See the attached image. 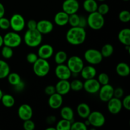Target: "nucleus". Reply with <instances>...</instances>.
I'll use <instances>...</instances> for the list:
<instances>
[{"instance_id": "obj_1", "label": "nucleus", "mask_w": 130, "mask_h": 130, "mask_svg": "<svg viewBox=\"0 0 130 130\" xmlns=\"http://www.w3.org/2000/svg\"><path fill=\"white\" fill-rule=\"evenodd\" d=\"M66 40L70 44L79 46L85 41L86 38V32L85 28L80 27H71L66 33Z\"/></svg>"}, {"instance_id": "obj_2", "label": "nucleus", "mask_w": 130, "mask_h": 130, "mask_svg": "<svg viewBox=\"0 0 130 130\" xmlns=\"http://www.w3.org/2000/svg\"><path fill=\"white\" fill-rule=\"evenodd\" d=\"M43 40V34H41L37 29H28L24 36L25 44L30 48H36L41 44Z\"/></svg>"}, {"instance_id": "obj_3", "label": "nucleus", "mask_w": 130, "mask_h": 130, "mask_svg": "<svg viewBox=\"0 0 130 130\" xmlns=\"http://www.w3.org/2000/svg\"><path fill=\"white\" fill-rule=\"evenodd\" d=\"M33 72L36 76L39 77H45L49 74L50 71V64L48 60L38 58L33 63Z\"/></svg>"}, {"instance_id": "obj_4", "label": "nucleus", "mask_w": 130, "mask_h": 130, "mask_svg": "<svg viewBox=\"0 0 130 130\" xmlns=\"http://www.w3.org/2000/svg\"><path fill=\"white\" fill-rule=\"evenodd\" d=\"M87 24L92 30H100L105 24L104 16L99 13L97 11L90 13L87 17Z\"/></svg>"}, {"instance_id": "obj_5", "label": "nucleus", "mask_w": 130, "mask_h": 130, "mask_svg": "<svg viewBox=\"0 0 130 130\" xmlns=\"http://www.w3.org/2000/svg\"><path fill=\"white\" fill-rule=\"evenodd\" d=\"M84 58L90 65L95 66L101 63L104 57L102 55L100 50L95 48H90L85 51Z\"/></svg>"}, {"instance_id": "obj_6", "label": "nucleus", "mask_w": 130, "mask_h": 130, "mask_svg": "<svg viewBox=\"0 0 130 130\" xmlns=\"http://www.w3.org/2000/svg\"><path fill=\"white\" fill-rule=\"evenodd\" d=\"M3 45L15 48L22 43V38L20 34L15 31L8 32L3 37Z\"/></svg>"}, {"instance_id": "obj_7", "label": "nucleus", "mask_w": 130, "mask_h": 130, "mask_svg": "<svg viewBox=\"0 0 130 130\" xmlns=\"http://www.w3.org/2000/svg\"><path fill=\"white\" fill-rule=\"evenodd\" d=\"M67 66L72 74H78L84 67V62L81 57L74 55L67 58Z\"/></svg>"}, {"instance_id": "obj_8", "label": "nucleus", "mask_w": 130, "mask_h": 130, "mask_svg": "<svg viewBox=\"0 0 130 130\" xmlns=\"http://www.w3.org/2000/svg\"><path fill=\"white\" fill-rule=\"evenodd\" d=\"M10 23L11 29L17 32H19L24 30L26 25L24 17L19 13L13 14L10 18Z\"/></svg>"}, {"instance_id": "obj_9", "label": "nucleus", "mask_w": 130, "mask_h": 130, "mask_svg": "<svg viewBox=\"0 0 130 130\" xmlns=\"http://www.w3.org/2000/svg\"><path fill=\"white\" fill-rule=\"evenodd\" d=\"M90 124L94 128L102 127L105 123V117L102 112L99 111L91 112L87 118Z\"/></svg>"}, {"instance_id": "obj_10", "label": "nucleus", "mask_w": 130, "mask_h": 130, "mask_svg": "<svg viewBox=\"0 0 130 130\" xmlns=\"http://www.w3.org/2000/svg\"><path fill=\"white\" fill-rule=\"evenodd\" d=\"M114 88L110 84L102 85L99 90V99L104 102H107L110 99L114 96Z\"/></svg>"}, {"instance_id": "obj_11", "label": "nucleus", "mask_w": 130, "mask_h": 130, "mask_svg": "<svg viewBox=\"0 0 130 130\" xmlns=\"http://www.w3.org/2000/svg\"><path fill=\"white\" fill-rule=\"evenodd\" d=\"M55 74L59 80H69L72 76V72L64 63L57 65L55 69Z\"/></svg>"}, {"instance_id": "obj_12", "label": "nucleus", "mask_w": 130, "mask_h": 130, "mask_svg": "<svg viewBox=\"0 0 130 130\" xmlns=\"http://www.w3.org/2000/svg\"><path fill=\"white\" fill-rule=\"evenodd\" d=\"M79 6V3L77 0H64L62 3V11L69 15L77 13Z\"/></svg>"}, {"instance_id": "obj_13", "label": "nucleus", "mask_w": 130, "mask_h": 130, "mask_svg": "<svg viewBox=\"0 0 130 130\" xmlns=\"http://www.w3.org/2000/svg\"><path fill=\"white\" fill-rule=\"evenodd\" d=\"M100 84L95 78L85 80L83 83V89L90 94H95L99 92L100 88Z\"/></svg>"}, {"instance_id": "obj_14", "label": "nucleus", "mask_w": 130, "mask_h": 130, "mask_svg": "<svg viewBox=\"0 0 130 130\" xmlns=\"http://www.w3.org/2000/svg\"><path fill=\"white\" fill-rule=\"evenodd\" d=\"M18 116L22 121L30 119L32 118L33 110L31 106L27 104H22L18 109Z\"/></svg>"}, {"instance_id": "obj_15", "label": "nucleus", "mask_w": 130, "mask_h": 130, "mask_svg": "<svg viewBox=\"0 0 130 130\" xmlns=\"http://www.w3.org/2000/svg\"><path fill=\"white\" fill-rule=\"evenodd\" d=\"M123 105L120 99L113 96L107 102V109L112 114H118L121 111Z\"/></svg>"}, {"instance_id": "obj_16", "label": "nucleus", "mask_w": 130, "mask_h": 130, "mask_svg": "<svg viewBox=\"0 0 130 130\" xmlns=\"http://www.w3.org/2000/svg\"><path fill=\"white\" fill-rule=\"evenodd\" d=\"M36 29L41 34H48L53 30V24L48 20H41L37 22Z\"/></svg>"}, {"instance_id": "obj_17", "label": "nucleus", "mask_w": 130, "mask_h": 130, "mask_svg": "<svg viewBox=\"0 0 130 130\" xmlns=\"http://www.w3.org/2000/svg\"><path fill=\"white\" fill-rule=\"evenodd\" d=\"M54 50L52 46L49 44H44L40 46L38 51V55L39 58L48 60L53 56Z\"/></svg>"}, {"instance_id": "obj_18", "label": "nucleus", "mask_w": 130, "mask_h": 130, "mask_svg": "<svg viewBox=\"0 0 130 130\" xmlns=\"http://www.w3.org/2000/svg\"><path fill=\"white\" fill-rule=\"evenodd\" d=\"M63 96L56 92L49 96L48 103L50 108L53 109H58L61 107L63 104Z\"/></svg>"}, {"instance_id": "obj_19", "label": "nucleus", "mask_w": 130, "mask_h": 130, "mask_svg": "<svg viewBox=\"0 0 130 130\" xmlns=\"http://www.w3.org/2000/svg\"><path fill=\"white\" fill-rule=\"evenodd\" d=\"M56 92L60 95L64 96L71 91L70 82L69 80H59L55 86Z\"/></svg>"}, {"instance_id": "obj_20", "label": "nucleus", "mask_w": 130, "mask_h": 130, "mask_svg": "<svg viewBox=\"0 0 130 130\" xmlns=\"http://www.w3.org/2000/svg\"><path fill=\"white\" fill-rule=\"evenodd\" d=\"M81 76L84 79H90L95 78L96 76L97 71L96 68L92 65H88L83 67L82 70L80 72Z\"/></svg>"}, {"instance_id": "obj_21", "label": "nucleus", "mask_w": 130, "mask_h": 130, "mask_svg": "<svg viewBox=\"0 0 130 130\" xmlns=\"http://www.w3.org/2000/svg\"><path fill=\"white\" fill-rule=\"evenodd\" d=\"M69 15L63 11L57 13L54 17V22L58 26H65L68 24Z\"/></svg>"}, {"instance_id": "obj_22", "label": "nucleus", "mask_w": 130, "mask_h": 130, "mask_svg": "<svg viewBox=\"0 0 130 130\" xmlns=\"http://www.w3.org/2000/svg\"><path fill=\"white\" fill-rule=\"evenodd\" d=\"M118 40L123 45L130 46V29L124 28L121 30L118 35Z\"/></svg>"}, {"instance_id": "obj_23", "label": "nucleus", "mask_w": 130, "mask_h": 130, "mask_svg": "<svg viewBox=\"0 0 130 130\" xmlns=\"http://www.w3.org/2000/svg\"><path fill=\"white\" fill-rule=\"evenodd\" d=\"M77 113L79 116L83 119H87L88 116L91 113V109L88 104L86 103H81L77 107Z\"/></svg>"}, {"instance_id": "obj_24", "label": "nucleus", "mask_w": 130, "mask_h": 130, "mask_svg": "<svg viewBox=\"0 0 130 130\" xmlns=\"http://www.w3.org/2000/svg\"><path fill=\"white\" fill-rule=\"evenodd\" d=\"M116 71L118 76L121 77H127L130 74V67L128 63L120 62L116 66Z\"/></svg>"}, {"instance_id": "obj_25", "label": "nucleus", "mask_w": 130, "mask_h": 130, "mask_svg": "<svg viewBox=\"0 0 130 130\" xmlns=\"http://www.w3.org/2000/svg\"><path fill=\"white\" fill-rule=\"evenodd\" d=\"M99 5L96 0H85L83 3V7L86 12L92 13L97 10Z\"/></svg>"}, {"instance_id": "obj_26", "label": "nucleus", "mask_w": 130, "mask_h": 130, "mask_svg": "<svg viewBox=\"0 0 130 130\" xmlns=\"http://www.w3.org/2000/svg\"><path fill=\"white\" fill-rule=\"evenodd\" d=\"M60 115L62 119L70 121L71 122H72V121L74 120V111L70 107H63L60 110Z\"/></svg>"}, {"instance_id": "obj_27", "label": "nucleus", "mask_w": 130, "mask_h": 130, "mask_svg": "<svg viewBox=\"0 0 130 130\" xmlns=\"http://www.w3.org/2000/svg\"><path fill=\"white\" fill-rule=\"evenodd\" d=\"M1 102L3 106L7 108L12 107L15 104V98L10 94H3L1 97Z\"/></svg>"}, {"instance_id": "obj_28", "label": "nucleus", "mask_w": 130, "mask_h": 130, "mask_svg": "<svg viewBox=\"0 0 130 130\" xmlns=\"http://www.w3.org/2000/svg\"><path fill=\"white\" fill-rule=\"evenodd\" d=\"M10 72V67L8 63L5 60H0V79L6 78Z\"/></svg>"}, {"instance_id": "obj_29", "label": "nucleus", "mask_w": 130, "mask_h": 130, "mask_svg": "<svg viewBox=\"0 0 130 130\" xmlns=\"http://www.w3.org/2000/svg\"><path fill=\"white\" fill-rule=\"evenodd\" d=\"M54 60L55 63L58 64H62L64 63L67 60V54L66 52L63 50L58 51L55 55Z\"/></svg>"}, {"instance_id": "obj_30", "label": "nucleus", "mask_w": 130, "mask_h": 130, "mask_svg": "<svg viewBox=\"0 0 130 130\" xmlns=\"http://www.w3.org/2000/svg\"><path fill=\"white\" fill-rule=\"evenodd\" d=\"M114 52V46L111 44H105L102 48L100 52L103 57L108 58L113 54Z\"/></svg>"}, {"instance_id": "obj_31", "label": "nucleus", "mask_w": 130, "mask_h": 130, "mask_svg": "<svg viewBox=\"0 0 130 130\" xmlns=\"http://www.w3.org/2000/svg\"><path fill=\"white\" fill-rule=\"evenodd\" d=\"M6 77H7L8 81L9 83L13 86L17 85L18 83H19L22 81L20 75L18 73H16V72H11V73L10 72V74L8 75Z\"/></svg>"}, {"instance_id": "obj_32", "label": "nucleus", "mask_w": 130, "mask_h": 130, "mask_svg": "<svg viewBox=\"0 0 130 130\" xmlns=\"http://www.w3.org/2000/svg\"><path fill=\"white\" fill-rule=\"evenodd\" d=\"M72 122L66 119H62L57 123L56 125V130H71Z\"/></svg>"}, {"instance_id": "obj_33", "label": "nucleus", "mask_w": 130, "mask_h": 130, "mask_svg": "<svg viewBox=\"0 0 130 130\" xmlns=\"http://www.w3.org/2000/svg\"><path fill=\"white\" fill-rule=\"evenodd\" d=\"M71 90L74 91H79L83 89V83L79 79H74L70 82Z\"/></svg>"}, {"instance_id": "obj_34", "label": "nucleus", "mask_w": 130, "mask_h": 130, "mask_svg": "<svg viewBox=\"0 0 130 130\" xmlns=\"http://www.w3.org/2000/svg\"><path fill=\"white\" fill-rule=\"evenodd\" d=\"M1 53L2 57L5 59H10L13 55V50L12 48L4 45L1 49Z\"/></svg>"}, {"instance_id": "obj_35", "label": "nucleus", "mask_w": 130, "mask_h": 130, "mask_svg": "<svg viewBox=\"0 0 130 130\" xmlns=\"http://www.w3.org/2000/svg\"><path fill=\"white\" fill-rule=\"evenodd\" d=\"M80 16L77 13H74L69 16L68 24H70L71 27H77L79 22Z\"/></svg>"}, {"instance_id": "obj_36", "label": "nucleus", "mask_w": 130, "mask_h": 130, "mask_svg": "<svg viewBox=\"0 0 130 130\" xmlns=\"http://www.w3.org/2000/svg\"><path fill=\"white\" fill-rule=\"evenodd\" d=\"M119 20L122 22L127 23L130 21V13L128 10H123L118 15Z\"/></svg>"}, {"instance_id": "obj_37", "label": "nucleus", "mask_w": 130, "mask_h": 130, "mask_svg": "<svg viewBox=\"0 0 130 130\" xmlns=\"http://www.w3.org/2000/svg\"><path fill=\"white\" fill-rule=\"evenodd\" d=\"M88 126L85 123L81 121H76L72 123L71 130H87Z\"/></svg>"}, {"instance_id": "obj_38", "label": "nucleus", "mask_w": 130, "mask_h": 130, "mask_svg": "<svg viewBox=\"0 0 130 130\" xmlns=\"http://www.w3.org/2000/svg\"><path fill=\"white\" fill-rule=\"evenodd\" d=\"M97 80L100 85H105L109 83L110 78L107 74L105 73V72H102V73L99 74V75L98 76Z\"/></svg>"}, {"instance_id": "obj_39", "label": "nucleus", "mask_w": 130, "mask_h": 130, "mask_svg": "<svg viewBox=\"0 0 130 130\" xmlns=\"http://www.w3.org/2000/svg\"><path fill=\"white\" fill-rule=\"evenodd\" d=\"M109 10H110V7L109 5L106 3H102L100 5L98 6L97 10L96 11L101 14L102 15L104 16V15H107L109 13Z\"/></svg>"}, {"instance_id": "obj_40", "label": "nucleus", "mask_w": 130, "mask_h": 130, "mask_svg": "<svg viewBox=\"0 0 130 130\" xmlns=\"http://www.w3.org/2000/svg\"><path fill=\"white\" fill-rule=\"evenodd\" d=\"M10 27V20L4 17L0 18V29L2 30H8Z\"/></svg>"}, {"instance_id": "obj_41", "label": "nucleus", "mask_w": 130, "mask_h": 130, "mask_svg": "<svg viewBox=\"0 0 130 130\" xmlns=\"http://www.w3.org/2000/svg\"><path fill=\"white\" fill-rule=\"evenodd\" d=\"M23 128L25 130H34L35 129V123L31 119L24 121Z\"/></svg>"}, {"instance_id": "obj_42", "label": "nucleus", "mask_w": 130, "mask_h": 130, "mask_svg": "<svg viewBox=\"0 0 130 130\" xmlns=\"http://www.w3.org/2000/svg\"><path fill=\"white\" fill-rule=\"evenodd\" d=\"M38 55L36 53H34V52H30L26 56V60L29 63H31L33 64L34 62H36V61L38 59Z\"/></svg>"}, {"instance_id": "obj_43", "label": "nucleus", "mask_w": 130, "mask_h": 130, "mask_svg": "<svg viewBox=\"0 0 130 130\" xmlns=\"http://www.w3.org/2000/svg\"><path fill=\"white\" fill-rule=\"evenodd\" d=\"M121 102L123 107H124L126 110H130V95H126Z\"/></svg>"}, {"instance_id": "obj_44", "label": "nucleus", "mask_w": 130, "mask_h": 130, "mask_svg": "<svg viewBox=\"0 0 130 130\" xmlns=\"http://www.w3.org/2000/svg\"><path fill=\"white\" fill-rule=\"evenodd\" d=\"M124 95V90L122 88L118 87L114 90V96L118 99H121Z\"/></svg>"}, {"instance_id": "obj_45", "label": "nucleus", "mask_w": 130, "mask_h": 130, "mask_svg": "<svg viewBox=\"0 0 130 130\" xmlns=\"http://www.w3.org/2000/svg\"><path fill=\"white\" fill-rule=\"evenodd\" d=\"M44 93L48 96L53 95V93H56V90L55 86L53 85H48L44 89Z\"/></svg>"}, {"instance_id": "obj_46", "label": "nucleus", "mask_w": 130, "mask_h": 130, "mask_svg": "<svg viewBox=\"0 0 130 130\" xmlns=\"http://www.w3.org/2000/svg\"><path fill=\"white\" fill-rule=\"evenodd\" d=\"M27 27L28 29H30V30H32V29H36L37 27V22L36 20L31 19V20H29L27 22V23L26 24Z\"/></svg>"}, {"instance_id": "obj_47", "label": "nucleus", "mask_w": 130, "mask_h": 130, "mask_svg": "<svg viewBox=\"0 0 130 130\" xmlns=\"http://www.w3.org/2000/svg\"><path fill=\"white\" fill-rule=\"evenodd\" d=\"M88 25L87 24V18L84 16H80L79 22L78 27L82 28H85Z\"/></svg>"}, {"instance_id": "obj_48", "label": "nucleus", "mask_w": 130, "mask_h": 130, "mask_svg": "<svg viewBox=\"0 0 130 130\" xmlns=\"http://www.w3.org/2000/svg\"><path fill=\"white\" fill-rule=\"evenodd\" d=\"M14 87H15V90H16L17 91L20 92V91H23L24 89L25 88V83H24V82H23L22 81H21L19 83H18L17 85L14 86Z\"/></svg>"}, {"instance_id": "obj_49", "label": "nucleus", "mask_w": 130, "mask_h": 130, "mask_svg": "<svg viewBox=\"0 0 130 130\" xmlns=\"http://www.w3.org/2000/svg\"><path fill=\"white\" fill-rule=\"evenodd\" d=\"M57 120V118L54 116H50L47 118L46 119V123L48 124H53V123H55Z\"/></svg>"}, {"instance_id": "obj_50", "label": "nucleus", "mask_w": 130, "mask_h": 130, "mask_svg": "<svg viewBox=\"0 0 130 130\" xmlns=\"http://www.w3.org/2000/svg\"><path fill=\"white\" fill-rule=\"evenodd\" d=\"M5 13V8L4 5L0 2V18L4 17Z\"/></svg>"}, {"instance_id": "obj_51", "label": "nucleus", "mask_w": 130, "mask_h": 130, "mask_svg": "<svg viewBox=\"0 0 130 130\" xmlns=\"http://www.w3.org/2000/svg\"><path fill=\"white\" fill-rule=\"evenodd\" d=\"M3 46V38L1 35H0V48Z\"/></svg>"}, {"instance_id": "obj_52", "label": "nucleus", "mask_w": 130, "mask_h": 130, "mask_svg": "<svg viewBox=\"0 0 130 130\" xmlns=\"http://www.w3.org/2000/svg\"><path fill=\"white\" fill-rule=\"evenodd\" d=\"M125 49H126V50H127L128 52H129V51H130V46L129 45H126L125 46Z\"/></svg>"}, {"instance_id": "obj_53", "label": "nucleus", "mask_w": 130, "mask_h": 130, "mask_svg": "<svg viewBox=\"0 0 130 130\" xmlns=\"http://www.w3.org/2000/svg\"><path fill=\"white\" fill-rule=\"evenodd\" d=\"M46 130H56V128L54 127H49V128H46Z\"/></svg>"}, {"instance_id": "obj_54", "label": "nucleus", "mask_w": 130, "mask_h": 130, "mask_svg": "<svg viewBox=\"0 0 130 130\" xmlns=\"http://www.w3.org/2000/svg\"><path fill=\"white\" fill-rule=\"evenodd\" d=\"M3 95V93L2 90L0 89V101H1V97H2Z\"/></svg>"}, {"instance_id": "obj_55", "label": "nucleus", "mask_w": 130, "mask_h": 130, "mask_svg": "<svg viewBox=\"0 0 130 130\" xmlns=\"http://www.w3.org/2000/svg\"><path fill=\"white\" fill-rule=\"evenodd\" d=\"M98 1H105V0H98Z\"/></svg>"}, {"instance_id": "obj_56", "label": "nucleus", "mask_w": 130, "mask_h": 130, "mask_svg": "<svg viewBox=\"0 0 130 130\" xmlns=\"http://www.w3.org/2000/svg\"><path fill=\"white\" fill-rule=\"evenodd\" d=\"M123 1H129V0H123Z\"/></svg>"}]
</instances>
